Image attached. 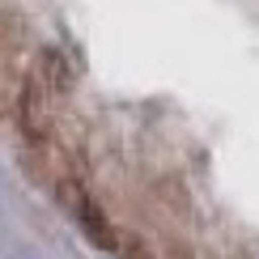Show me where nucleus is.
Segmentation results:
<instances>
[{"mask_svg":"<svg viewBox=\"0 0 259 259\" xmlns=\"http://www.w3.org/2000/svg\"><path fill=\"white\" fill-rule=\"evenodd\" d=\"M127 259H140V255H136V251H132V255H127Z\"/></svg>","mask_w":259,"mask_h":259,"instance_id":"nucleus-2","label":"nucleus"},{"mask_svg":"<svg viewBox=\"0 0 259 259\" xmlns=\"http://www.w3.org/2000/svg\"><path fill=\"white\" fill-rule=\"evenodd\" d=\"M60 204L68 208V217L77 221V230H81L94 246H102V251H115V230H111V221L102 217V208H98L90 196H85L77 183H60Z\"/></svg>","mask_w":259,"mask_h":259,"instance_id":"nucleus-1","label":"nucleus"}]
</instances>
